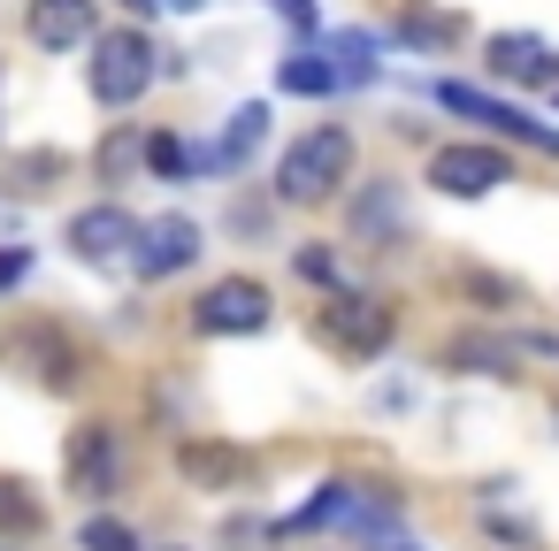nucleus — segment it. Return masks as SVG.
<instances>
[{
  "label": "nucleus",
  "instance_id": "nucleus-1",
  "mask_svg": "<svg viewBox=\"0 0 559 551\" xmlns=\"http://www.w3.org/2000/svg\"><path fill=\"white\" fill-rule=\"evenodd\" d=\"M399 520H406V505H399L391 490H368V482H345V475H337V482H322L284 528H299V536H307V528H353L360 543H391Z\"/></svg>",
  "mask_w": 559,
  "mask_h": 551
},
{
  "label": "nucleus",
  "instance_id": "nucleus-2",
  "mask_svg": "<svg viewBox=\"0 0 559 551\" xmlns=\"http://www.w3.org/2000/svg\"><path fill=\"white\" fill-rule=\"evenodd\" d=\"M345 177H353V131L322 123V131H307V139L276 161V200H284V207H314V200H330Z\"/></svg>",
  "mask_w": 559,
  "mask_h": 551
},
{
  "label": "nucleus",
  "instance_id": "nucleus-3",
  "mask_svg": "<svg viewBox=\"0 0 559 551\" xmlns=\"http://www.w3.org/2000/svg\"><path fill=\"white\" fill-rule=\"evenodd\" d=\"M154 39L131 24V32H100L93 39V62H85V85H93V100L100 108H131V100H146V85H154Z\"/></svg>",
  "mask_w": 559,
  "mask_h": 551
},
{
  "label": "nucleus",
  "instance_id": "nucleus-4",
  "mask_svg": "<svg viewBox=\"0 0 559 551\" xmlns=\"http://www.w3.org/2000/svg\"><path fill=\"white\" fill-rule=\"evenodd\" d=\"M314 337H322L330 352H345V360H376V352L399 337V314H391L383 299H368V291H330V299L314 307Z\"/></svg>",
  "mask_w": 559,
  "mask_h": 551
},
{
  "label": "nucleus",
  "instance_id": "nucleus-5",
  "mask_svg": "<svg viewBox=\"0 0 559 551\" xmlns=\"http://www.w3.org/2000/svg\"><path fill=\"white\" fill-rule=\"evenodd\" d=\"M192 330H200V337H253V330H269V291H261L253 276H223V284L200 291Z\"/></svg>",
  "mask_w": 559,
  "mask_h": 551
},
{
  "label": "nucleus",
  "instance_id": "nucleus-6",
  "mask_svg": "<svg viewBox=\"0 0 559 551\" xmlns=\"http://www.w3.org/2000/svg\"><path fill=\"white\" fill-rule=\"evenodd\" d=\"M429 184H437L444 200H483V192L513 184V161H506L498 146H437V154H429Z\"/></svg>",
  "mask_w": 559,
  "mask_h": 551
},
{
  "label": "nucleus",
  "instance_id": "nucleus-7",
  "mask_svg": "<svg viewBox=\"0 0 559 551\" xmlns=\"http://www.w3.org/2000/svg\"><path fill=\"white\" fill-rule=\"evenodd\" d=\"M131 261H139L146 284L192 268V261H200V223H192V215H154V223H139V230H131Z\"/></svg>",
  "mask_w": 559,
  "mask_h": 551
},
{
  "label": "nucleus",
  "instance_id": "nucleus-8",
  "mask_svg": "<svg viewBox=\"0 0 559 551\" xmlns=\"http://www.w3.org/2000/svg\"><path fill=\"white\" fill-rule=\"evenodd\" d=\"M70 490L78 498H116L123 490V436L108 421H85L70 436Z\"/></svg>",
  "mask_w": 559,
  "mask_h": 551
},
{
  "label": "nucleus",
  "instance_id": "nucleus-9",
  "mask_svg": "<svg viewBox=\"0 0 559 551\" xmlns=\"http://www.w3.org/2000/svg\"><path fill=\"white\" fill-rule=\"evenodd\" d=\"M437 100H444L452 116H475V123H490V131H506V139H521V146H536V154H559V131H544L536 116H521V108H506V100H490V93H475V85H437Z\"/></svg>",
  "mask_w": 559,
  "mask_h": 551
},
{
  "label": "nucleus",
  "instance_id": "nucleus-10",
  "mask_svg": "<svg viewBox=\"0 0 559 551\" xmlns=\"http://www.w3.org/2000/svg\"><path fill=\"white\" fill-rule=\"evenodd\" d=\"M261 139H269V108H261V100H246V108L230 116V131H223V139H207V146L192 154V169H200V177H238V169L261 154Z\"/></svg>",
  "mask_w": 559,
  "mask_h": 551
},
{
  "label": "nucleus",
  "instance_id": "nucleus-11",
  "mask_svg": "<svg viewBox=\"0 0 559 551\" xmlns=\"http://www.w3.org/2000/svg\"><path fill=\"white\" fill-rule=\"evenodd\" d=\"M177 475L200 482V490H246V482H253V452L215 444V436H185V444H177Z\"/></svg>",
  "mask_w": 559,
  "mask_h": 551
},
{
  "label": "nucleus",
  "instance_id": "nucleus-12",
  "mask_svg": "<svg viewBox=\"0 0 559 551\" xmlns=\"http://www.w3.org/2000/svg\"><path fill=\"white\" fill-rule=\"evenodd\" d=\"M93 9H100V0H32L24 32H32V47L70 55V47H85V39H93Z\"/></svg>",
  "mask_w": 559,
  "mask_h": 551
},
{
  "label": "nucleus",
  "instance_id": "nucleus-13",
  "mask_svg": "<svg viewBox=\"0 0 559 551\" xmlns=\"http://www.w3.org/2000/svg\"><path fill=\"white\" fill-rule=\"evenodd\" d=\"M131 230H139V223H131L123 207H85V215H70V253L93 261V268H100V261H123V253H131Z\"/></svg>",
  "mask_w": 559,
  "mask_h": 551
},
{
  "label": "nucleus",
  "instance_id": "nucleus-14",
  "mask_svg": "<svg viewBox=\"0 0 559 551\" xmlns=\"http://www.w3.org/2000/svg\"><path fill=\"white\" fill-rule=\"evenodd\" d=\"M444 368H467V375H506V383L521 375V368H513V345H506V337H483V330L452 337V345H444Z\"/></svg>",
  "mask_w": 559,
  "mask_h": 551
},
{
  "label": "nucleus",
  "instance_id": "nucleus-15",
  "mask_svg": "<svg viewBox=\"0 0 559 551\" xmlns=\"http://www.w3.org/2000/svg\"><path fill=\"white\" fill-rule=\"evenodd\" d=\"M490 70H506V77H521V85H551V47L544 39H490Z\"/></svg>",
  "mask_w": 559,
  "mask_h": 551
},
{
  "label": "nucleus",
  "instance_id": "nucleus-16",
  "mask_svg": "<svg viewBox=\"0 0 559 551\" xmlns=\"http://www.w3.org/2000/svg\"><path fill=\"white\" fill-rule=\"evenodd\" d=\"M322 55H330L337 85H368V77H376V39H368V32H330Z\"/></svg>",
  "mask_w": 559,
  "mask_h": 551
},
{
  "label": "nucleus",
  "instance_id": "nucleus-17",
  "mask_svg": "<svg viewBox=\"0 0 559 551\" xmlns=\"http://www.w3.org/2000/svg\"><path fill=\"white\" fill-rule=\"evenodd\" d=\"M284 93H299V100H322V93H337V70H330V55H292V62H284Z\"/></svg>",
  "mask_w": 559,
  "mask_h": 551
},
{
  "label": "nucleus",
  "instance_id": "nucleus-18",
  "mask_svg": "<svg viewBox=\"0 0 559 551\" xmlns=\"http://www.w3.org/2000/svg\"><path fill=\"white\" fill-rule=\"evenodd\" d=\"M353 223H360V238H399V230H406V200L383 184V192H368V200H360V215H353Z\"/></svg>",
  "mask_w": 559,
  "mask_h": 551
},
{
  "label": "nucleus",
  "instance_id": "nucleus-19",
  "mask_svg": "<svg viewBox=\"0 0 559 551\" xmlns=\"http://www.w3.org/2000/svg\"><path fill=\"white\" fill-rule=\"evenodd\" d=\"M47 513H39V498L24 490V482H9V475H0V528H16V536H32Z\"/></svg>",
  "mask_w": 559,
  "mask_h": 551
},
{
  "label": "nucleus",
  "instance_id": "nucleus-20",
  "mask_svg": "<svg viewBox=\"0 0 559 551\" xmlns=\"http://www.w3.org/2000/svg\"><path fill=\"white\" fill-rule=\"evenodd\" d=\"M131 169H139V131H131V123H116V131H108V146H100V177H108V184H123Z\"/></svg>",
  "mask_w": 559,
  "mask_h": 551
},
{
  "label": "nucleus",
  "instance_id": "nucleus-21",
  "mask_svg": "<svg viewBox=\"0 0 559 551\" xmlns=\"http://www.w3.org/2000/svg\"><path fill=\"white\" fill-rule=\"evenodd\" d=\"M139 161H146L154 177H169V184H177V177L192 169V154H185V146H177L169 131H162V139H146V146H139Z\"/></svg>",
  "mask_w": 559,
  "mask_h": 551
},
{
  "label": "nucleus",
  "instance_id": "nucleus-22",
  "mask_svg": "<svg viewBox=\"0 0 559 551\" xmlns=\"http://www.w3.org/2000/svg\"><path fill=\"white\" fill-rule=\"evenodd\" d=\"M78 551H139V536L123 520H85L78 528Z\"/></svg>",
  "mask_w": 559,
  "mask_h": 551
},
{
  "label": "nucleus",
  "instance_id": "nucleus-23",
  "mask_svg": "<svg viewBox=\"0 0 559 551\" xmlns=\"http://www.w3.org/2000/svg\"><path fill=\"white\" fill-rule=\"evenodd\" d=\"M452 32H460L452 16H406V39L414 47H452Z\"/></svg>",
  "mask_w": 559,
  "mask_h": 551
},
{
  "label": "nucleus",
  "instance_id": "nucleus-24",
  "mask_svg": "<svg viewBox=\"0 0 559 551\" xmlns=\"http://www.w3.org/2000/svg\"><path fill=\"white\" fill-rule=\"evenodd\" d=\"M299 276H307V284H322V291H337V284H345V276H337V261H330L322 245H299Z\"/></svg>",
  "mask_w": 559,
  "mask_h": 551
},
{
  "label": "nucleus",
  "instance_id": "nucleus-25",
  "mask_svg": "<svg viewBox=\"0 0 559 551\" xmlns=\"http://www.w3.org/2000/svg\"><path fill=\"white\" fill-rule=\"evenodd\" d=\"M269 9H276L292 32H314V0H269Z\"/></svg>",
  "mask_w": 559,
  "mask_h": 551
},
{
  "label": "nucleus",
  "instance_id": "nucleus-26",
  "mask_svg": "<svg viewBox=\"0 0 559 551\" xmlns=\"http://www.w3.org/2000/svg\"><path fill=\"white\" fill-rule=\"evenodd\" d=\"M24 276H32V253H24V245H9V253H0V291L24 284Z\"/></svg>",
  "mask_w": 559,
  "mask_h": 551
},
{
  "label": "nucleus",
  "instance_id": "nucleus-27",
  "mask_svg": "<svg viewBox=\"0 0 559 551\" xmlns=\"http://www.w3.org/2000/svg\"><path fill=\"white\" fill-rule=\"evenodd\" d=\"M154 9H185L192 16V9H207V0H154Z\"/></svg>",
  "mask_w": 559,
  "mask_h": 551
},
{
  "label": "nucleus",
  "instance_id": "nucleus-28",
  "mask_svg": "<svg viewBox=\"0 0 559 551\" xmlns=\"http://www.w3.org/2000/svg\"><path fill=\"white\" fill-rule=\"evenodd\" d=\"M376 551H421V543H406V536H391V543H376Z\"/></svg>",
  "mask_w": 559,
  "mask_h": 551
},
{
  "label": "nucleus",
  "instance_id": "nucleus-29",
  "mask_svg": "<svg viewBox=\"0 0 559 551\" xmlns=\"http://www.w3.org/2000/svg\"><path fill=\"white\" fill-rule=\"evenodd\" d=\"M123 9H131V16H154V0H123Z\"/></svg>",
  "mask_w": 559,
  "mask_h": 551
}]
</instances>
